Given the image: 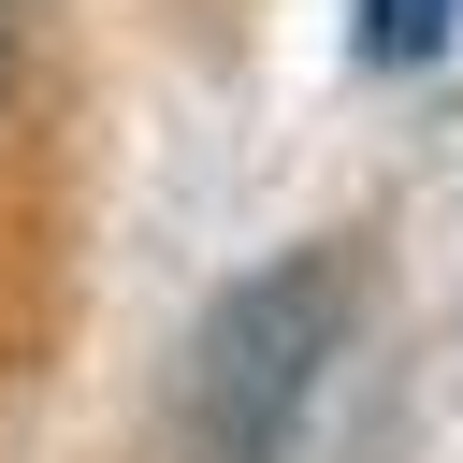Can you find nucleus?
<instances>
[{"label": "nucleus", "instance_id": "obj_1", "mask_svg": "<svg viewBox=\"0 0 463 463\" xmlns=\"http://www.w3.org/2000/svg\"><path fill=\"white\" fill-rule=\"evenodd\" d=\"M347 318H362L347 246H275L260 275H232L174 362V463H289L347 362Z\"/></svg>", "mask_w": 463, "mask_h": 463}, {"label": "nucleus", "instance_id": "obj_2", "mask_svg": "<svg viewBox=\"0 0 463 463\" xmlns=\"http://www.w3.org/2000/svg\"><path fill=\"white\" fill-rule=\"evenodd\" d=\"M449 29H463V0H347L362 72H420V58H449Z\"/></svg>", "mask_w": 463, "mask_h": 463}, {"label": "nucleus", "instance_id": "obj_3", "mask_svg": "<svg viewBox=\"0 0 463 463\" xmlns=\"http://www.w3.org/2000/svg\"><path fill=\"white\" fill-rule=\"evenodd\" d=\"M14 72H29V0H0V101H14Z\"/></svg>", "mask_w": 463, "mask_h": 463}]
</instances>
